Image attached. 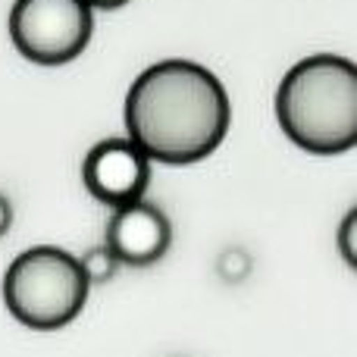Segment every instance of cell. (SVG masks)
Here are the masks:
<instances>
[{
    "mask_svg": "<svg viewBox=\"0 0 357 357\" xmlns=\"http://www.w3.org/2000/svg\"><path fill=\"white\" fill-rule=\"evenodd\" d=\"M94 31L85 0H16L10 10V38L25 60L63 66L88 47Z\"/></svg>",
    "mask_w": 357,
    "mask_h": 357,
    "instance_id": "4",
    "label": "cell"
},
{
    "mask_svg": "<svg viewBox=\"0 0 357 357\" xmlns=\"http://www.w3.org/2000/svg\"><path fill=\"white\" fill-rule=\"evenodd\" d=\"M91 10H119V6H126L129 0H85Z\"/></svg>",
    "mask_w": 357,
    "mask_h": 357,
    "instance_id": "10",
    "label": "cell"
},
{
    "mask_svg": "<svg viewBox=\"0 0 357 357\" xmlns=\"http://www.w3.org/2000/svg\"><path fill=\"white\" fill-rule=\"evenodd\" d=\"M339 251H342V257H345V264L351 266V270H357V207L348 210L339 226Z\"/></svg>",
    "mask_w": 357,
    "mask_h": 357,
    "instance_id": "8",
    "label": "cell"
},
{
    "mask_svg": "<svg viewBox=\"0 0 357 357\" xmlns=\"http://www.w3.org/2000/svg\"><path fill=\"white\" fill-rule=\"evenodd\" d=\"M173 226L167 213L148 201L116 207L107 222V251L126 266H151L169 251Z\"/></svg>",
    "mask_w": 357,
    "mask_h": 357,
    "instance_id": "6",
    "label": "cell"
},
{
    "mask_svg": "<svg viewBox=\"0 0 357 357\" xmlns=\"http://www.w3.org/2000/svg\"><path fill=\"white\" fill-rule=\"evenodd\" d=\"M10 226H13V207H10V201L0 195V238L10 232Z\"/></svg>",
    "mask_w": 357,
    "mask_h": 357,
    "instance_id": "9",
    "label": "cell"
},
{
    "mask_svg": "<svg viewBox=\"0 0 357 357\" xmlns=\"http://www.w3.org/2000/svg\"><path fill=\"white\" fill-rule=\"evenodd\" d=\"M82 182L94 201L107 207H126L144 197L151 185V160L129 138H104L88 151L82 163Z\"/></svg>",
    "mask_w": 357,
    "mask_h": 357,
    "instance_id": "5",
    "label": "cell"
},
{
    "mask_svg": "<svg viewBox=\"0 0 357 357\" xmlns=\"http://www.w3.org/2000/svg\"><path fill=\"white\" fill-rule=\"evenodd\" d=\"M116 266H119V260L107 248H94V251H88L82 257V270H85L88 282H107V279H113Z\"/></svg>",
    "mask_w": 357,
    "mask_h": 357,
    "instance_id": "7",
    "label": "cell"
},
{
    "mask_svg": "<svg viewBox=\"0 0 357 357\" xmlns=\"http://www.w3.org/2000/svg\"><path fill=\"white\" fill-rule=\"evenodd\" d=\"M276 119L307 154L351 151L357 144V66L333 54L295 63L276 91Z\"/></svg>",
    "mask_w": 357,
    "mask_h": 357,
    "instance_id": "2",
    "label": "cell"
},
{
    "mask_svg": "<svg viewBox=\"0 0 357 357\" xmlns=\"http://www.w3.org/2000/svg\"><path fill=\"white\" fill-rule=\"evenodd\" d=\"M88 282L82 260L54 245L22 251L3 276V304L16 323L38 333L63 329L85 310Z\"/></svg>",
    "mask_w": 357,
    "mask_h": 357,
    "instance_id": "3",
    "label": "cell"
},
{
    "mask_svg": "<svg viewBox=\"0 0 357 357\" xmlns=\"http://www.w3.org/2000/svg\"><path fill=\"white\" fill-rule=\"evenodd\" d=\"M232 104L222 82L195 60H160L126 94L129 142L148 160L188 167L207 160L229 135Z\"/></svg>",
    "mask_w": 357,
    "mask_h": 357,
    "instance_id": "1",
    "label": "cell"
}]
</instances>
